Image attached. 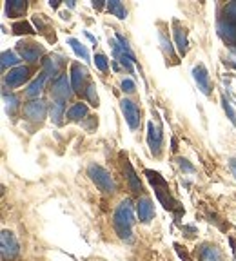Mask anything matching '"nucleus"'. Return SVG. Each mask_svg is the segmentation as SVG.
Here are the masks:
<instances>
[{"mask_svg": "<svg viewBox=\"0 0 236 261\" xmlns=\"http://www.w3.org/2000/svg\"><path fill=\"white\" fill-rule=\"evenodd\" d=\"M124 172H125V180H127V184H129V189L133 190V192H140L142 190L140 178L136 176L135 169H133V165L127 161V158H125V161H124Z\"/></svg>", "mask_w": 236, "mask_h": 261, "instance_id": "15", "label": "nucleus"}, {"mask_svg": "<svg viewBox=\"0 0 236 261\" xmlns=\"http://www.w3.org/2000/svg\"><path fill=\"white\" fill-rule=\"evenodd\" d=\"M29 76V69L26 66H18L15 67V69H11V71L6 75V83L9 85V87H18V85H22L26 80H28Z\"/></svg>", "mask_w": 236, "mask_h": 261, "instance_id": "10", "label": "nucleus"}, {"mask_svg": "<svg viewBox=\"0 0 236 261\" xmlns=\"http://www.w3.org/2000/svg\"><path fill=\"white\" fill-rule=\"evenodd\" d=\"M174 40H176V47H178V51H180V55L184 56L187 53V49H189V42H187L186 31L180 28L174 29Z\"/></svg>", "mask_w": 236, "mask_h": 261, "instance_id": "19", "label": "nucleus"}, {"mask_svg": "<svg viewBox=\"0 0 236 261\" xmlns=\"http://www.w3.org/2000/svg\"><path fill=\"white\" fill-rule=\"evenodd\" d=\"M87 176L91 178V182L106 194H113L115 192V182H113L111 174L104 169L102 165H96V163H91L87 167Z\"/></svg>", "mask_w": 236, "mask_h": 261, "instance_id": "3", "label": "nucleus"}, {"mask_svg": "<svg viewBox=\"0 0 236 261\" xmlns=\"http://www.w3.org/2000/svg\"><path fill=\"white\" fill-rule=\"evenodd\" d=\"M85 96H87V100L91 102V106H98V96H96V87L95 83H89V87L85 89Z\"/></svg>", "mask_w": 236, "mask_h": 261, "instance_id": "29", "label": "nucleus"}, {"mask_svg": "<svg viewBox=\"0 0 236 261\" xmlns=\"http://www.w3.org/2000/svg\"><path fill=\"white\" fill-rule=\"evenodd\" d=\"M95 66L98 67L100 71H107V67H109L107 56H106V55H96V56H95Z\"/></svg>", "mask_w": 236, "mask_h": 261, "instance_id": "32", "label": "nucleus"}, {"mask_svg": "<svg viewBox=\"0 0 236 261\" xmlns=\"http://www.w3.org/2000/svg\"><path fill=\"white\" fill-rule=\"evenodd\" d=\"M218 35L227 44L236 45V24L229 18H224L218 22Z\"/></svg>", "mask_w": 236, "mask_h": 261, "instance_id": "12", "label": "nucleus"}, {"mask_svg": "<svg viewBox=\"0 0 236 261\" xmlns=\"http://www.w3.org/2000/svg\"><path fill=\"white\" fill-rule=\"evenodd\" d=\"M28 4L24 0H9L6 4V11L9 17H20L24 11H26Z\"/></svg>", "mask_w": 236, "mask_h": 261, "instance_id": "17", "label": "nucleus"}, {"mask_svg": "<svg viewBox=\"0 0 236 261\" xmlns=\"http://www.w3.org/2000/svg\"><path fill=\"white\" fill-rule=\"evenodd\" d=\"M45 75H40L39 78H35L33 82L28 85V91H26V95L29 96V98H37V96L42 93V89H44V82H45Z\"/></svg>", "mask_w": 236, "mask_h": 261, "instance_id": "16", "label": "nucleus"}, {"mask_svg": "<svg viewBox=\"0 0 236 261\" xmlns=\"http://www.w3.org/2000/svg\"><path fill=\"white\" fill-rule=\"evenodd\" d=\"M42 66H44V75H45V76H55L56 73H58V62H56L53 56H47V58H44Z\"/></svg>", "mask_w": 236, "mask_h": 261, "instance_id": "23", "label": "nucleus"}, {"mask_svg": "<svg viewBox=\"0 0 236 261\" xmlns=\"http://www.w3.org/2000/svg\"><path fill=\"white\" fill-rule=\"evenodd\" d=\"M136 212H138V220L142 223H149L153 220V216H155V205H153V201L147 196L140 198L138 203H136Z\"/></svg>", "mask_w": 236, "mask_h": 261, "instance_id": "11", "label": "nucleus"}, {"mask_svg": "<svg viewBox=\"0 0 236 261\" xmlns=\"http://www.w3.org/2000/svg\"><path fill=\"white\" fill-rule=\"evenodd\" d=\"M147 144H149V149H151L153 154L160 156V150H162V131L153 122H147Z\"/></svg>", "mask_w": 236, "mask_h": 261, "instance_id": "8", "label": "nucleus"}, {"mask_svg": "<svg viewBox=\"0 0 236 261\" xmlns=\"http://www.w3.org/2000/svg\"><path fill=\"white\" fill-rule=\"evenodd\" d=\"M200 261H222L218 249L213 245H203L200 249Z\"/></svg>", "mask_w": 236, "mask_h": 261, "instance_id": "18", "label": "nucleus"}, {"mask_svg": "<svg viewBox=\"0 0 236 261\" xmlns=\"http://www.w3.org/2000/svg\"><path fill=\"white\" fill-rule=\"evenodd\" d=\"M229 167H231V172H233V176L236 178V160L233 158V160H229Z\"/></svg>", "mask_w": 236, "mask_h": 261, "instance_id": "35", "label": "nucleus"}, {"mask_svg": "<svg viewBox=\"0 0 236 261\" xmlns=\"http://www.w3.org/2000/svg\"><path fill=\"white\" fill-rule=\"evenodd\" d=\"M18 53H20L24 60L31 62V64L39 62V58L42 56V49L33 44H18Z\"/></svg>", "mask_w": 236, "mask_h": 261, "instance_id": "14", "label": "nucleus"}, {"mask_svg": "<svg viewBox=\"0 0 236 261\" xmlns=\"http://www.w3.org/2000/svg\"><path fill=\"white\" fill-rule=\"evenodd\" d=\"M160 44H162L163 51L167 53V56L171 55V58H174V53H173V44H171V42H169V40H167V37H165V35H162V33H160Z\"/></svg>", "mask_w": 236, "mask_h": 261, "instance_id": "31", "label": "nucleus"}, {"mask_svg": "<svg viewBox=\"0 0 236 261\" xmlns=\"http://www.w3.org/2000/svg\"><path fill=\"white\" fill-rule=\"evenodd\" d=\"M68 44L71 45V49H73L75 53H77V56L84 58V60H87V58H89V53H87V49H85L84 45L80 44V42H79L77 38H69V40H68Z\"/></svg>", "mask_w": 236, "mask_h": 261, "instance_id": "24", "label": "nucleus"}, {"mask_svg": "<svg viewBox=\"0 0 236 261\" xmlns=\"http://www.w3.org/2000/svg\"><path fill=\"white\" fill-rule=\"evenodd\" d=\"M45 111H47V106H45L44 100H33L24 106V116L28 118V120H33V122L44 120Z\"/></svg>", "mask_w": 236, "mask_h": 261, "instance_id": "7", "label": "nucleus"}, {"mask_svg": "<svg viewBox=\"0 0 236 261\" xmlns=\"http://www.w3.org/2000/svg\"><path fill=\"white\" fill-rule=\"evenodd\" d=\"M64 109H66V106H64V100L53 102V106H51V120H53L55 123H60V120H62V114H64Z\"/></svg>", "mask_w": 236, "mask_h": 261, "instance_id": "22", "label": "nucleus"}, {"mask_svg": "<svg viewBox=\"0 0 236 261\" xmlns=\"http://www.w3.org/2000/svg\"><path fill=\"white\" fill-rule=\"evenodd\" d=\"M17 64H18V56L15 55L13 51H4V53H2V64H0L2 69H7V67L17 66Z\"/></svg>", "mask_w": 236, "mask_h": 261, "instance_id": "25", "label": "nucleus"}, {"mask_svg": "<svg viewBox=\"0 0 236 261\" xmlns=\"http://www.w3.org/2000/svg\"><path fill=\"white\" fill-rule=\"evenodd\" d=\"M120 109H122V114H124L127 125L131 129H138V125H140V111H138V107L131 100H125L124 98V100L120 102Z\"/></svg>", "mask_w": 236, "mask_h": 261, "instance_id": "6", "label": "nucleus"}, {"mask_svg": "<svg viewBox=\"0 0 236 261\" xmlns=\"http://www.w3.org/2000/svg\"><path fill=\"white\" fill-rule=\"evenodd\" d=\"M224 11H225V17L236 24V2H229V4L224 7Z\"/></svg>", "mask_w": 236, "mask_h": 261, "instance_id": "30", "label": "nucleus"}, {"mask_svg": "<svg viewBox=\"0 0 236 261\" xmlns=\"http://www.w3.org/2000/svg\"><path fill=\"white\" fill-rule=\"evenodd\" d=\"M85 76H87L85 67H82L80 64H73V66H71V85H73V91H77V93L82 91Z\"/></svg>", "mask_w": 236, "mask_h": 261, "instance_id": "13", "label": "nucleus"}, {"mask_svg": "<svg viewBox=\"0 0 236 261\" xmlns=\"http://www.w3.org/2000/svg\"><path fill=\"white\" fill-rule=\"evenodd\" d=\"M144 174L147 176L151 187L155 189V194H157L158 201L163 205V209H165V211H171V212H176V214H182L180 203L171 196V189H169V184L165 182V178H162L158 172L151 171V169H146Z\"/></svg>", "mask_w": 236, "mask_h": 261, "instance_id": "1", "label": "nucleus"}, {"mask_svg": "<svg viewBox=\"0 0 236 261\" xmlns=\"http://www.w3.org/2000/svg\"><path fill=\"white\" fill-rule=\"evenodd\" d=\"M73 95V85H71V78L68 75H58L56 80L53 82V96L58 100H68Z\"/></svg>", "mask_w": 236, "mask_h": 261, "instance_id": "5", "label": "nucleus"}, {"mask_svg": "<svg viewBox=\"0 0 236 261\" xmlns=\"http://www.w3.org/2000/svg\"><path fill=\"white\" fill-rule=\"evenodd\" d=\"M4 102H6V111L9 112V114H13L15 112V109H17L18 106V100L15 95H6L4 93Z\"/></svg>", "mask_w": 236, "mask_h": 261, "instance_id": "28", "label": "nucleus"}, {"mask_svg": "<svg viewBox=\"0 0 236 261\" xmlns=\"http://www.w3.org/2000/svg\"><path fill=\"white\" fill-rule=\"evenodd\" d=\"M193 78H195L198 89L202 91L203 95L205 96L211 95V80H209V73H207V69L202 66V64L193 69Z\"/></svg>", "mask_w": 236, "mask_h": 261, "instance_id": "9", "label": "nucleus"}, {"mask_svg": "<svg viewBox=\"0 0 236 261\" xmlns=\"http://www.w3.org/2000/svg\"><path fill=\"white\" fill-rule=\"evenodd\" d=\"M113 225L115 230L122 239H131V228L135 225V212H133V203L131 200L120 201L117 211L113 214Z\"/></svg>", "mask_w": 236, "mask_h": 261, "instance_id": "2", "label": "nucleus"}, {"mask_svg": "<svg viewBox=\"0 0 236 261\" xmlns=\"http://www.w3.org/2000/svg\"><path fill=\"white\" fill-rule=\"evenodd\" d=\"M0 247H2V258L4 260H13L20 252V245L11 230H2L0 234Z\"/></svg>", "mask_w": 236, "mask_h": 261, "instance_id": "4", "label": "nucleus"}, {"mask_svg": "<svg viewBox=\"0 0 236 261\" xmlns=\"http://www.w3.org/2000/svg\"><path fill=\"white\" fill-rule=\"evenodd\" d=\"M120 85H122V91H124V93H133V91H135V82H133V80H129V78L122 80V83H120Z\"/></svg>", "mask_w": 236, "mask_h": 261, "instance_id": "33", "label": "nucleus"}, {"mask_svg": "<svg viewBox=\"0 0 236 261\" xmlns=\"http://www.w3.org/2000/svg\"><path fill=\"white\" fill-rule=\"evenodd\" d=\"M85 114H87V106L82 104V102H80V104H75V106L68 111L69 120H82Z\"/></svg>", "mask_w": 236, "mask_h": 261, "instance_id": "20", "label": "nucleus"}, {"mask_svg": "<svg viewBox=\"0 0 236 261\" xmlns=\"http://www.w3.org/2000/svg\"><path fill=\"white\" fill-rule=\"evenodd\" d=\"M13 33H17V35H33V28H31V24L28 22H15L13 24Z\"/></svg>", "mask_w": 236, "mask_h": 261, "instance_id": "26", "label": "nucleus"}, {"mask_svg": "<svg viewBox=\"0 0 236 261\" xmlns=\"http://www.w3.org/2000/svg\"><path fill=\"white\" fill-rule=\"evenodd\" d=\"M178 161H180V167H182V169H184V171H187V172H193V171H195V167L189 165V163H187V160L180 158V160H178Z\"/></svg>", "mask_w": 236, "mask_h": 261, "instance_id": "34", "label": "nucleus"}, {"mask_svg": "<svg viewBox=\"0 0 236 261\" xmlns=\"http://www.w3.org/2000/svg\"><path fill=\"white\" fill-rule=\"evenodd\" d=\"M104 2H106V0H95V4H93V6H95L96 9H102V7H104Z\"/></svg>", "mask_w": 236, "mask_h": 261, "instance_id": "36", "label": "nucleus"}, {"mask_svg": "<svg viewBox=\"0 0 236 261\" xmlns=\"http://www.w3.org/2000/svg\"><path fill=\"white\" fill-rule=\"evenodd\" d=\"M107 9H109L111 15H115V17H118V18L127 17V11H125L124 4H122V2H118V0H111V2H107Z\"/></svg>", "mask_w": 236, "mask_h": 261, "instance_id": "21", "label": "nucleus"}, {"mask_svg": "<svg viewBox=\"0 0 236 261\" xmlns=\"http://www.w3.org/2000/svg\"><path fill=\"white\" fill-rule=\"evenodd\" d=\"M222 106H224V111H225V114H227V118L231 120V123H233V125L236 127V112H235L233 106H231L229 100H227L225 96H222Z\"/></svg>", "mask_w": 236, "mask_h": 261, "instance_id": "27", "label": "nucleus"}, {"mask_svg": "<svg viewBox=\"0 0 236 261\" xmlns=\"http://www.w3.org/2000/svg\"><path fill=\"white\" fill-rule=\"evenodd\" d=\"M49 4H51V7H58V6H60V2H58V0H51Z\"/></svg>", "mask_w": 236, "mask_h": 261, "instance_id": "37", "label": "nucleus"}]
</instances>
